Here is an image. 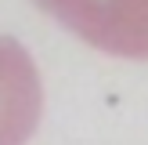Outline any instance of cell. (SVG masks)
<instances>
[{"label":"cell","mask_w":148,"mask_h":145,"mask_svg":"<svg viewBox=\"0 0 148 145\" xmlns=\"http://www.w3.org/2000/svg\"><path fill=\"white\" fill-rule=\"evenodd\" d=\"M43 87L29 51L0 36V145H25L40 123Z\"/></svg>","instance_id":"cell-2"},{"label":"cell","mask_w":148,"mask_h":145,"mask_svg":"<svg viewBox=\"0 0 148 145\" xmlns=\"http://www.w3.org/2000/svg\"><path fill=\"white\" fill-rule=\"evenodd\" d=\"M90 47L123 58H148V0H36Z\"/></svg>","instance_id":"cell-1"}]
</instances>
